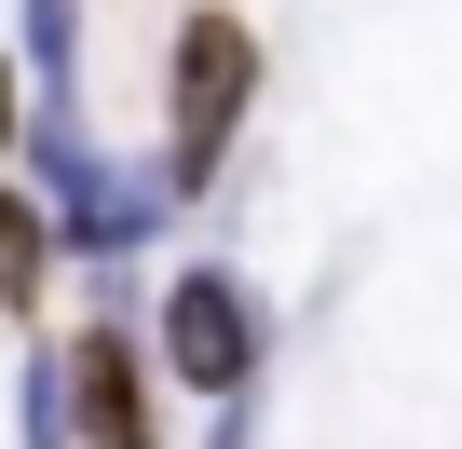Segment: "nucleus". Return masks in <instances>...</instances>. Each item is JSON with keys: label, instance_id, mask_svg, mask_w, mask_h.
<instances>
[{"label": "nucleus", "instance_id": "3", "mask_svg": "<svg viewBox=\"0 0 462 449\" xmlns=\"http://www.w3.org/2000/svg\"><path fill=\"white\" fill-rule=\"evenodd\" d=\"M42 177H55V204H69V232H82V246H136V204H150V191H123V177L82 150V123H69V109L42 123Z\"/></svg>", "mask_w": 462, "mask_h": 449}, {"label": "nucleus", "instance_id": "1", "mask_svg": "<svg viewBox=\"0 0 462 449\" xmlns=\"http://www.w3.org/2000/svg\"><path fill=\"white\" fill-rule=\"evenodd\" d=\"M245 96H259V42L231 28V14H190V28H177V177H204V164L231 150Z\"/></svg>", "mask_w": 462, "mask_h": 449}, {"label": "nucleus", "instance_id": "2", "mask_svg": "<svg viewBox=\"0 0 462 449\" xmlns=\"http://www.w3.org/2000/svg\"><path fill=\"white\" fill-rule=\"evenodd\" d=\"M163 368L204 381V395H245V381H259V313H245L231 273H190V286L163 300Z\"/></svg>", "mask_w": 462, "mask_h": 449}, {"label": "nucleus", "instance_id": "4", "mask_svg": "<svg viewBox=\"0 0 462 449\" xmlns=\"http://www.w3.org/2000/svg\"><path fill=\"white\" fill-rule=\"evenodd\" d=\"M69 395H82V435H96V449H150V408H136V341H123V327H96V341L69 354Z\"/></svg>", "mask_w": 462, "mask_h": 449}, {"label": "nucleus", "instance_id": "5", "mask_svg": "<svg viewBox=\"0 0 462 449\" xmlns=\"http://www.w3.org/2000/svg\"><path fill=\"white\" fill-rule=\"evenodd\" d=\"M0 300H42V218L0 204Z\"/></svg>", "mask_w": 462, "mask_h": 449}, {"label": "nucleus", "instance_id": "6", "mask_svg": "<svg viewBox=\"0 0 462 449\" xmlns=\"http://www.w3.org/2000/svg\"><path fill=\"white\" fill-rule=\"evenodd\" d=\"M0 136H14V82H0Z\"/></svg>", "mask_w": 462, "mask_h": 449}]
</instances>
